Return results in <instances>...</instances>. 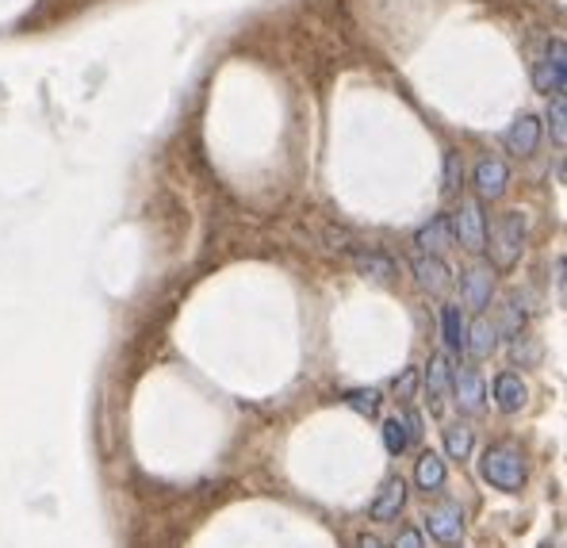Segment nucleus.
I'll return each mask as SVG.
<instances>
[{"label": "nucleus", "instance_id": "f257e3e1", "mask_svg": "<svg viewBox=\"0 0 567 548\" xmlns=\"http://www.w3.org/2000/svg\"><path fill=\"white\" fill-rule=\"evenodd\" d=\"M480 476L487 479L491 487L506 495H518L529 479V468H525V456L518 445L511 442H498V445H487L480 456Z\"/></svg>", "mask_w": 567, "mask_h": 548}, {"label": "nucleus", "instance_id": "f03ea898", "mask_svg": "<svg viewBox=\"0 0 567 548\" xmlns=\"http://www.w3.org/2000/svg\"><path fill=\"white\" fill-rule=\"evenodd\" d=\"M525 235H529V223H525L522 211H506L503 219L495 223V235H491V254H495L498 269H514L525 249Z\"/></svg>", "mask_w": 567, "mask_h": 548}, {"label": "nucleus", "instance_id": "7ed1b4c3", "mask_svg": "<svg viewBox=\"0 0 567 548\" xmlns=\"http://www.w3.org/2000/svg\"><path fill=\"white\" fill-rule=\"evenodd\" d=\"M449 230L468 254H483L487 249V215H483L480 199H461V207L449 215Z\"/></svg>", "mask_w": 567, "mask_h": 548}, {"label": "nucleus", "instance_id": "20e7f679", "mask_svg": "<svg viewBox=\"0 0 567 548\" xmlns=\"http://www.w3.org/2000/svg\"><path fill=\"white\" fill-rule=\"evenodd\" d=\"M425 529H430L433 541L456 548L464 541V510L456 498H445V503H437L430 514H425Z\"/></svg>", "mask_w": 567, "mask_h": 548}, {"label": "nucleus", "instance_id": "39448f33", "mask_svg": "<svg viewBox=\"0 0 567 548\" xmlns=\"http://www.w3.org/2000/svg\"><path fill=\"white\" fill-rule=\"evenodd\" d=\"M537 89L540 93H553V96L567 93V46H564V39H556V43L548 46V54L537 62Z\"/></svg>", "mask_w": 567, "mask_h": 548}, {"label": "nucleus", "instance_id": "423d86ee", "mask_svg": "<svg viewBox=\"0 0 567 548\" xmlns=\"http://www.w3.org/2000/svg\"><path fill=\"white\" fill-rule=\"evenodd\" d=\"M475 193L480 199H503L506 196V185H511V165L503 162V157H480L475 162Z\"/></svg>", "mask_w": 567, "mask_h": 548}, {"label": "nucleus", "instance_id": "0eeeda50", "mask_svg": "<svg viewBox=\"0 0 567 548\" xmlns=\"http://www.w3.org/2000/svg\"><path fill=\"white\" fill-rule=\"evenodd\" d=\"M411 272L419 277V285L430 296H445L449 288H453V269H449V265L441 261L437 254H419L411 261Z\"/></svg>", "mask_w": 567, "mask_h": 548}, {"label": "nucleus", "instance_id": "6e6552de", "mask_svg": "<svg viewBox=\"0 0 567 548\" xmlns=\"http://www.w3.org/2000/svg\"><path fill=\"white\" fill-rule=\"evenodd\" d=\"M425 387H430V411L441 414L449 392H453V361H449V353H433L430 356V369H425Z\"/></svg>", "mask_w": 567, "mask_h": 548}, {"label": "nucleus", "instance_id": "1a4fd4ad", "mask_svg": "<svg viewBox=\"0 0 567 548\" xmlns=\"http://www.w3.org/2000/svg\"><path fill=\"white\" fill-rule=\"evenodd\" d=\"M453 395H456V406L464 414H480L483 411V376L475 369H453Z\"/></svg>", "mask_w": 567, "mask_h": 548}, {"label": "nucleus", "instance_id": "9d476101", "mask_svg": "<svg viewBox=\"0 0 567 548\" xmlns=\"http://www.w3.org/2000/svg\"><path fill=\"white\" fill-rule=\"evenodd\" d=\"M506 146H511V154L518 157H533L540 146V120L537 115H518V120L511 123V131H506Z\"/></svg>", "mask_w": 567, "mask_h": 548}, {"label": "nucleus", "instance_id": "9b49d317", "mask_svg": "<svg viewBox=\"0 0 567 548\" xmlns=\"http://www.w3.org/2000/svg\"><path fill=\"white\" fill-rule=\"evenodd\" d=\"M403 506H406V484H403V476H391V479H383L380 498L372 503L369 514L377 521H391V518H399V514H403Z\"/></svg>", "mask_w": 567, "mask_h": 548}, {"label": "nucleus", "instance_id": "f8f14e48", "mask_svg": "<svg viewBox=\"0 0 567 548\" xmlns=\"http://www.w3.org/2000/svg\"><path fill=\"white\" fill-rule=\"evenodd\" d=\"M491 292H495L491 269L487 265H472V269L464 272V303H468L472 311H483V307L491 303Z\"/></svg>", "mask_w": 567, "mask_h": 548}, {"label": "nucleus", "instance_id": "ddd939ff", "mask_svg": "<svg viewBox=\"0 0 567 548\" xmlns=\"http://www.w3.org/2000/svg\"><path fill=\"white\" fill-rule=\"evenodd\" d=\"M525 399H529V387L522 384L518 372H503V376L495 380V406L503 414H518L525 406Z\"/></svg>", "mask_w": 567, "mask_h": 548}, {"label": "nucleus", "instance_id": "4468645a", "mask_svg": "<svg viewBox=\"0 0 567 548\" xmlns=\"http://www.w3.org/2000/svg\"><path fill=\"white\" fill-rule=\"evenodd\" d=\"M445 479H449L445 461H441L433 448H430V453H422L419 456V468H414V484H419L425 495H433V492H441V487H445Z\"/></svg>", "mask_w": 567, "mask_h": 548}, {"label": "nucleus", "instance_id": "2eb2a0df", "mask_svg": "<svg viewBox=\"0 0 567 548\" xmlns=\"http://www.w3.org/2000/svg\"><path fill=\"white\" fill-rule=\"evenodd\" d=\"M414 242L422 246V254H441L449 242H453V230H449V215H433L430 223L414 235Z\"/></svg>", "mask_w": 567, "mask_h": 548}, {"label": "nucleus", "instance_id": "dca6fc26", "mask_svg": "<svg viewBox=\"0 0 567 548\" xmlns=\"http://www.w3.org/2000/svg\"><path fill=\"white\" fill-rule=\"evenodd\" d=\"M353 265L364 272V277L380 280V285H391V280H395V261H391V257H383V254H377V249H369V254H364V249H357Z\"/></svg>", "mask_w": 567, "mask_h": 548}, {"label": "nucleus", "instance_id": "f3484780", "mask_svg": "<svg viewBox=\"0 0 567 548\" xmlns=\"http://www.w3.org/2000/svg\"><path fill=\"white\" fill-rule=\"evenodd\" d=\"M495 345H498V334H495V322L491 319H475L472 327H468V338H464V349H468L472 356H491L495 353Z\"/></svg>", "mask_w": 567, "mask_h": 548}, {"label": "nucleus", "instance_id": "a211bd4d", "mask_svg": "<svg viewBox=\"0 0 567 548\" xmlns=\"http://www.w3.org/2000/svg\"><path fill=\"white\" fill-rule=\"evenodd\" d=\"M472 442H475V434L464 422H453V426H445V453H449V461H468L472 456Z\"/></svg>", "mask_w": 567, "mask_h": 548}, {"label": "nucleus", "instance_id": "6ab92c4d", "mask_svg": "<svg viewBox=\"0 0 567 548\" xmlns=\"http://www.w3.org/2000/svg\"><path fill=\"white\" fill-rule=\"evenodd\" d=\"M441 334L453 349H464V338H468V322H464L461 307H441Z\"/></svg>", "mask_w": 567, "mask_h": 548}, {"label": "nucleus", "instance_id": "aec40b11", "mask_svg": "<svg viewBox=\"0 0 567 548\" xmlns=\"http://www.w3.org/2000/svg\"><path fill=\"white\" fill-rule=\"evenodd\" d=\"M461 185H464V157H461V149H449L445 169H441V196H456Z\"/></svg>", "mask_w": 567, "mask_h": 548}, {"label": "nucleus", "instance_id": "412c9836", "mask_svg": "<svg viewBox=\"0 0 567 548\" xmlns=\"http://www.w3.org/2000/svg\"><path fill=\"white\" fill-rule=\"evenodd\" d=\"M383 445H388L391 456H403L411 448V430H406L403 418H388L383 422Z\"/></svg>", "mask_w": 567, "mask_h": 548}, {"label": "nucleus", "instance_id": "4be33fe9", "mask_svg": "<svg viewBox=\"0 0 567 548\" xmlns=\"http://www.w3.org/2000/svg\"><path fill=\"white\" fill-rule=\"evenodd\" d=\"M540 356H545V349H540L537 338H514V364H522V369H537Z\"/></svg>", "mask_w": 567, "mask_h": 548}, {"label": "nucleus", "instance_id": "5701e85b", "mask_svg": "<svg viewBox=\"0 0 567 548\" xmlns=\"http://www.w3.org/2000/svg\"><path fill=\"white\" fill-rule=\"evenodd\" d=\"M346 403L353 406L357 414H377L380 392H377V387H357V392H349V395H346Z\"/></svg>", "mask_w": 567, "mask_h": 548}, {"label": "nucleus", "instance_id": "b1692460", "mask_svg": "<svg viewBox=\"0 0 567 548\" xmlns=\"http://www.w3.org/2000/svg\"><path fill=\"white\" fill-rule=\"evenodd\" d=\"M548 123H553L556 146H564V143H567V100H564V96H556V100H553V107H548Z\"/></svg>", "mask_w": 567, "mask_h": 548}, {"label": "nucleus", "instance_id": "393cba45", "mask_svg": "<svg viewBox=\"0 0 567 548\" xmlns=\"http://www.w3.org/2000/svg\"><path fill=\"white\" fill-rule=\"evenodd\" d=\"M522 327H525V314H522V307H506V314H503V327H495V334L522 338Z\"/></svg>", "mask_w": 567, "mask_h": 548}, {"label": "nucleus", "instance_id": "a878e982", "mask_svg": "<svg viewBox=\"0 0 567 548\" xmlns=\"http://www.w3.org/2000/svg\"><path fill=\"white\" fill-rule=\"evenodd\" d=\"M419 384H422V372L419 369H403V376L395 380V395L399 399H414Z\"/></svg>", "mask_w": 567, "mask_h": 548}, {"label": "nucleus", "instance_id": "bb28decb", "mask_svg": "<svg viewBox=\"0 0 567 548\" xmlns=\"http://www.w3.org/2000/svg\"><path fill=\"white\" fill-rule=\"evenodd\" d=\"M391 548H425V541H422V534L414 526H403L399 529V537H395V545Z\"/></svg>", "mask_w": 567, "mask_h": 548}, {"label": "nucleus", "instance_id": "cd10ccee", "mask_svg": "<svg viewBox=\"0 0 567 548\" xmlns=\"http://www.w3.org/2000/svg\"><path fill=\"white\" fill-rule=\"evenodd\" d=\"M357 548H383V541L377 534H361V537H357Z\"/></svg>", "mask_w": 567, "mask_h": 548}]
</instances>
